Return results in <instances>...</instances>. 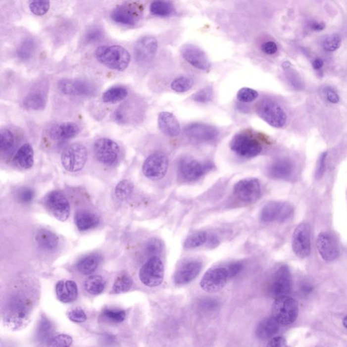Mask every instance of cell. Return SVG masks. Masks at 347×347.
<instances>
[{
	"mask_svg": "<svg viewBox=\"0 0 347 347\" xmlns=\"http://www.w3.org/2000/svg\"><path fill=\"white\" fill-rule=\"evenodd\" d=\"M34 298L27 293L14 294L5 301L3 319L10 329L21 330L26 326L34 305Z\"/></svg>",
	"mask_w": 347,
	"mask_h": 347,
	"instance_id": "cell-1",
	"label": "cell"
},
{
	"mask_svg": "<svg viewBox=\"0 0 347 347\" xmlns=\"http://www.w3.org/2000/svg\"><path fill=\"white\" fill-rule=\"evenodd\" d=\"M95 56L102 65L117 71L126 70L131 60L127 50L118 45L99 47L95 51Z\"/></svg>",
	"mask_w": 347,
	"mask_h": 347,
	"instance_id": "cell-2",
	"label": "cell"
},
{
	"mask_svg": "<svg viewBox=\"0 0 347 347\" xmlns=\"http://www.w3.org/2000/svg\"><path fill=\"white\" fill-rule=\"evenodd\" d=\"M214 168L210 161H200L190 157H182L178 163V176L182 181L192 183L199 181Z\"/></svg>",
	"mask_w": 347,
	"mask_h": 347,
	"instance_id": "cell-3",
	"label": "cell"
},
{
	"mask_svg": "<svg viewBox=\"0 0 347 347\" xmlns=\"http://www.w3.org/2000/svg\"><path fill=\"white\" fill-rule=\"evenodd\" d=\"M299 313L298 302L288 296L275 299L272 306L273 318L282 326L293 324Z\"/></svg>",
	"mask_w": 347,
	"mask_h": 347,
	"instance_id": "cell-4",
	"label": "cell"
},
{
	"mask_svg": "<svg viewBox=\"0 0 347 347\" xmlns=\"http://www.w3.org/2000/svg\"><path fill=\"white\" fill-rule=\"evenodd\" d=\"M230 148L236 155L248 159L256 157L262 150L260 141L246 132L234 136L230 143Z\"/></svg>",
	"mask_w": 347,
	"mask_h": 347,
	"instance_id": "cell-5",
	"label": "cell"
},
{
	"mask_svg": "<svg viewBox=\"0 0 347 347\" xmlns=\"http://www.w3.org/2000/svg\"><path fill=\"white\" fill-rule=\"evenodd\" d=\"M88 159V150L82 143H73L62 151L61 162L66 170L70 172L80 171L85 166Z\"/></svg>",
	"mask_w": 347,
	"mask_h": 347,
	"instance_id": "cell-6",
	"label": "cell"
},
{
	"mask_svg": "<svg viewBox=\"0 0 347 347\" xmlns=\"http://www.w3.org/2000/svg\"><path fill=\"white\" fill-rule=\"evenodd\" d=\"M94 153L99 162L104 166H114L120 157V148L118 144L111 139L102 138L94 144Z\"/></svg>",
	"mask_w": 347,
	"mask_h": 347,
	"instance_id": "cell-7",
	"label": "cell"
},
{
	"mask_svg": "<svg viewBox=\"0 0 347 347\" xmlns=\"http://www.w3.org/2000/svg\"><path fill=\"white\" fill-rule=\"evenodd\" d=\"M164 277V266L159 256L150 257L141 268L139 278L145 286L149 288L161 285Z\"/></svg>",
	"mask_w": 347,
	"mask_h": 347,
	"instance_id": "cell-8",
	"label": "cell"
},
{
	"mask_svg": "<svg viewBox=\"0 0 347 347\" xmlns=\"http://www.w3.org/2000/svg\"><path fill=\"white\" fill-rule=\"evenodd\" d=\"M293 213V207L290 203L272 201L262 207L260 218L264 223H284L292 217Z\"/></svg>",
	"mask_w": 347,
	"mask_h": 347,
	"instance_id": "cell-9",
	"label": "cell"
},
{
	"mask_svg": "<svg viewBox=\"0 0 347 347\" xmlns=\"http://www.w3.org/2000/svg\"><path fill=\"white\" fill-rule=\"evenodd\" d=\"M258 115L273 127L280 128L287 121V115L278 104L271 100H264L256 107Z\"/></svg>",
	"mask_w": 347,
	"mask_h": 347,
	"instance_id": "cell-10",
	"label": "cell"
},
{
	"mask_svg": "<svg viewBox=\"0 0 347 347\" xmlns=\"http://www.w3.org/2000/svg\"><path fill=\"white\" fill-rule=\"evenodd\" d=\"M233 194L242 202L254 203L261 197V185L254 178L242 179L233 187Z\"/></svg>",
	"mask_w": 347,
	"mask_h": 347,
	"instance_id": "cell-11",
	"label": "cell"
},
{
	"mask_svg": "<svg viewBox=\"0 0 347 347\" xmlns=\"http://www.w3.org/2000/svg\"><path fill=\"white\" fill-rule=\"evenodd\" d=\"M230 279L227 268L214 267L207 270L200 282V286L203 291L216 293L223 289Z\"/></svg>",
	"mask_w": 347,
	"mask_h": 347,
	"instance_id": "cell-12",
	"label": "cell"
},
{
	"mask_svg": "<svg viewBox=\"0 0 347 347\" xmlns=\"http://www.w3.org/2000/svg\"><path fill=\"white\" fill-rule=\"evenodd\" d=\"M291 273L289 267L283 264L276 270L271 277L269 285V293L275 299L288 296L292 289Z\"/></svg>",
	"mask_w": 347,
	"mask_h": 347,
	"instance_id": "cell-13",
	"label": "cell"
},
{
	"mask_svg": "<svg viewBox=\"0 0 347 347\" xmlns=\"http://www.w3.org/2000/svg\"><path fill=\"white\" fill-rule=\"evenodd\" d=\"M294 253L299 258H307L311 252V232L306 223L299 224L295 229L292 239Z\"/></svg>",
	"mask_w": 347,
	"mask_h": 347,
	"instance_id": "cell-14",
	"label": "cell"
},
{
	"mask_svg": "<svg viewBox=\"0 0 347 347\" xmlns=\"http://www.w3.org/2000/svg\"><path fill=\"white\" fill-rule=\"evenodd\" d=\"M48 210L60 221H66L70 215L71 207L65 195L58 191L49 193L45 198Z\"/></svg>",
	"mask_w": 347,
	"mask_h": 347,
	"instance_id": "cell-15",
	"label": "cell"
},
{
	"mask_svg": "<svg viewBox=\"0 0 347 347\" xmlns=\"http://www.w3.org/2000/svg\"><path fill=\"white\" fill-rule=\"evenodd\" d=\"M169 161L164 154L155 153L149 156L143 166V172L147 178L153 181L163 179L168 171Z\"/></svg>",
	"mask_w": 347,
	"mask_h": 347,
	"instance_id": "cell-16",
	"label": "cell"
},
{
	"mask_svg": "<svg viewBox=\"0 0 347 347\" xmlns=\"http://www.w3.org/2000/svg\"><path fill=\"white\" fill-rule=\"evenodd\" d=\"M58 88L62 94L69 96L91 97L97 92L96 86L84 80L62 79L58 82Z\"/></svg>",
	"mask_w": 347,
	"mask_h": 347,
	"instance_id": "cell-17",
	"label": "cell"
},
{
	"mask_svg": "<svg viewBox=\"0 0 347 347\" xmlns=\"http://www.w3.org/2000/svg\"><path fill=\"white\" fill-rule=\"evenodd\" d=\"M184 132L189 139L199 143L210 142L219 135V132L214 126L199 123L188 125L185 128Z\"/></svg>",
	"mask_w": 347,
	"mask_h": 347,
	"instance_id": "cell-18",
	"label": "cell"
},
{
	"mask_svg": "<svg viewBox=\"0 0 347 347\" xmlns=\"http://www.w3.org/2000/svg\"><path fill=\"white\" fill-rule=\"evenodd\" d=\"M183 58L193 67L201 71L210 70L211 64L203 50L194 44H185L181 48Z\"/></svg>",
	"mask_w": 347,
	"mask_h": 347,
	"instance_id": "cell-19",
	"label": "cell"
},
{
	"mask_svg": "<svg viewBox=\"0 0 347 347\" xmlns=\"http://www.w3.org/2000/svg\"><path fill=\"white\" fill-rule=\"evenodd\" d=\"M158 43L154 37L145 36L138 40L134 48L136 60L139 63H148L155 57Z\"/></svg>",
	"mask_w": 347,
	"mask_h": 347,
	"instance_id": "cell-20",
	"label": "cell"
},
{
	"mask_svg": "<svg viewBox=\"0 0 347 347\" xmlns=\"http://www.w3.org/2000/svg\"><path fill=\"white\" fill-rule=\"evenodd\" d=\"M202 268V262L198 260H188L184 262L177 269L174 275V282L176 285H186L199 275Z\"/></svg>",
	"mask_w": 347,
	"mask_h": 347,
	"instance_id": "cell-21",
	"label": "cell"
},
{
	"mask_svg": "<svg viewBox=\"0 0 347 347\" xmlns=\"http://www.w3.org/2000/svg\"><path fill=\"white\" fill-rule=\"evenodd\" d=\"M316 245L321 258L326 261H334L339 257V246L335 239L329 233H319L317 236Z\"/></svg>",
	"mask_w": 347,
	"mask_h": 347,
	"instance_id": "cell-22",
	"label": "cell"
},
{
	"mask_svg": "<svg viewBox=\"0 0 347 347\" xmlns=\"http://www.w3.org/2000/svg\"><path fill=\"white\" fill-rule=\"evenodd\" d=\"M111 18L121 25L135 26L140 20V11L130 5H119L112 11Z\"/></svg>",
	"mask_w": 347,
	"mask_h": 347,
	"instance_id": "cell-23",
	"label": "cell"
},
{
	"mask_svg": "<svg viewBox=\"0 0 347 347\" xmlns=\"http://www.w3.org/2000/svg\"><path fill=\"white\" fill-rule=\"evenodd\" d=\"M295 171V165L290 159H277L268 166V176L276 180H289L293 177Z\"/></svg>",
	"mask_w": 347,
	"mask_h": 347,
	"instance_id": "cell-24",
	"label": "cell"
},
{
	"mask_svg": "<svg viewBox=\"0 0 347 347\" xmlns=\"http://www.w3.org/2000/svg\"><path fill=\"white\" fill-rule=\"evenodd\" d=\"M80 128L76 123L63 122L54 125L49 131V136L53 141H65L76 137Z\"/></svg>",
	"mask_w": 347,
	"mask_h": 347,
	"instance_id": "cell-25",
	"label": "cell"
},
{
	"mask_svg": "<svg viewBox=\"0 0 347 347\" xmlns=\"http://www.w3.org/2000/svg\"><path fill=\"white\" fill-rule=\"evenodd\" d=\"M48 100L47 92L42 88H36L30 92L22 101L25 109L33 111H41L45 109Z\"/></svg>",
	"mask_w": 347,
	"mask_h": 347,
	"instance_id": "cell-26",
	"label": "cell"
},
{
	"mask_svg": "<svg viewBox=\"0 0 347 347\" xmlns=\"http://www.w3.org/2000/svg\"><path fill=\"white\" fill-rule=\"evenodd\" d=\"M56 294L60 302L70 303L78 298V286L73 281H59L56 285Z\"/></svg>",
	"mask_w": 347,
	"mask_h": 347,
	"instance_id": "cell-27",
	"label": "cell"
},
{
	"mask_svg": "<svg viewBox=\"0 0 347 347\" xmlns=\"http://www.w3.org/2000/svg\"><path fill=\"white\" fill-rule=\"evenodd\" d=\"M158 126L161 132L168 137H177L181 133V126L179 121L172 113L169 112H161L159 113Z\"/></svg>",
	"mask_w": 347,
	"mask_h": 347,
	"instance_id": "cell-28",
	"label": "cell"
},
{
	"mask_svg": "<svg viewBox=\"0 0 347 347\" xmlns=\"http://www.w3.org/2000/svg\"><path fill=\"white\" fill-rule=\"evenodd\" d=\"M14 166L23 170L32 168L34 164V150L29 143H25L18 149L13 158Z\"/></svg>",
	"mask_w": 347,
	"mask_h": 347,
	"instance_id": "cell-29",
	"label": "cell"
},
{
	"mask_svg": "<svg viewBox=\"0 0 347 347\" xmlns=\"http://www.w3.org/2000/svg\"><path fill=\"white\" fill-rule=\"evenodd\" d=\"M100 223L98 216L89 211L81 210L75 216V223L79 230L86 231L97 227Z\"/></svg>",
	"mask_w": 347,
	"mask_h": 347,
	"instance_id": "cell-30",
	"label": "cell"
},
{
	"mask_svg": "<svg viewBox=\"0 0 347 347\" xmlns=\"http://www.w3.org/2000/svg\"><path fill=\"white\" fill-rule=\"evenodd\" d=\"M279 325L273 317L263 319L256 327L257 337L261 340L271 339L278 332Z\"/></svg>",
	"mask_w": 347,
	"mask_h": 347,
	"instance_id": "cell-31",
	"label": "cell"
},
{
	"mask_svg": "<svg viewBox=\"0 0 347 347\" xmlns=\"http://www.w3.org/2000/svg\"><path fill=\"white\" fill-rule=\"evenodd\" d=\"M102 256L99 254H91L81 258L77 269L79 272L84 275H91L96 271L99 264L101 262Z\"/></svg>",
	"mask_w": 347,
	"mask_h": 347,
	"instance_id": "cell-32",
	"label": "cell"
},
{
	"mask_svg": "<svg viewBox=\"0 0 347 347\" xmlns=\"http://www.w3.org/2000/svg\"><path fill=\"white\" fill-rule=\"evenodd\" d=\"M53 325L47 317H43L40 319L37 326L36 337L37 341L40 344L49 343L52 339Z\"/></svg>",
	"mask_w": 347,
	"mask_h": 347,
	"instance_id": "cell-33",
	"label": "cell"
},
{
	"mask_svg": "<svg viewBox=\"0 0 347 347\" xmlns=\"http://www.w3.org/2000/svg\"><path fill=\"white\" fill-rule=\"evenodd\" d=\"M36 242L38 246L42 249L50 250L58 245V239L57 236L52 231L42 229L37 233Z\"/></svg>",
	"mask_w": 347,
	"mask_h": 347,
	"instance_id": "cell-34",
	"label": "cell"
},
{
	"mask_svg": "<svg viewBox=\"0 0 347 347\" xmlns=\"http://www.w3.org/2000/svg\"><path fill=\"white\" fill-rule=\"evenodd\" d=\"M128 95V90L124 86H113L104 92L102 100L105 103H116L124 100Z\"/></svg>",
	"mask_w": 347,
	"mask_h": 347,
	"instance_id": "cell-35",
	"label": "cell"
},
{
	"mask_svg": "<svg viewBox=\"0 0 347 347\" xmlns=\"http://www.w3.org/2000/svg\"><path fill=\"white\" fill-rule=\"evenodd\" d=\"M84 289L92 295H99L104 291L106 283L100 275H92L88 277L84 284Z\"/></svg>",
	"mask_w": 347,
	"mask_h": 347,
	"instance_id": "cell-36",
	"label": "cell"
},
{
	"mask_svg": "<svg viewBox=\"0 0 347 347\" xmlns=\"http://www.w3.org/2000/svg\"><path fill=\"white\" fill-rule=\"evenodd\" d=\"M36 42L34 39L27 38L20 44L16 50V55L20 60H29L36 52Z\"/></svg>",
	"mask_w": 347,
	"mask_h": 347,
	"instance_id": "cell-37",
	"label": "cell"
},
{
	"mask_svg": "<svg viewBox=\"0 0 347 347\" xmlns=\"http://www.w3.org/2000/svg\"><path fill=\"white\" fill-rule=\"evenodd\" d=\"M209 234L205 231H197L187 237L184 246L187 249H195L207 244Z\"/></svg>",
	"mask_w": 347,
	"mask_h": 347,
	"instance_id": "cell-38",
	"label": "cell"
},
{
	"mask_svg": "<svg viewBox=\"0 0 347 347\" xmlns=\"http://www.w3.org/2000/svg\"><path fill=\"white\" fill-rule=\"evenodd\" d=\"M126 313L119 308H106L102 310L100 317L102 320L110 324H119L124 321Z\"/></svg>",
	"mask_w": 347,
	"mask_h": 347,
	"instance_id": "cell-39",
	"label": "cell"
},
{
	"mask_svg": "<svg viewBox=\"0 0 347 347\" xmlns=\"http://www.w3.org/2000/svg\"><path fill=\"white\" fill-rule=\"evenodd\" d=\"M174 7L168 1H155L150 5V12L153 15L165 17L173 12Z\"/></svg>",
	"mask_w": 347,
	"mask_h": 347,
	"instance_id": "cell-40",
	"label": "cell"
},
{
	"mask_svg": "<svg viewBox=\"0 0 347 347\" xmlns=\"http://www.w3.org/2000/svg\"><path fill=\"white\" fill-rule=\"evenodd\" d=\"M133 281L131 277L127 274H122L115 280L112 291L115 294L125 293L131 289Z\"/></svg>",
	"mask_w": 347,
	"mask_h": 347,
	"instance_id": "cell-41",
	"label": "cell"
},
{
	"mask_svg": "<svg viewBox=\"0 0 347 347\" xmlns=\"http://www.w3.org/2000/svg\"><path fill=\"white\" fill-rule=\"evenodd\" d=\"M133 189V185L128 180L119 182L115 189V197L120 201H125L129 198Z\"/></svg>",
	"mask_w": 347,
	"mask_h": 347,
	"instance_id": "cell-42",
	"label": "cell"
},
{
	"mask_svg": "<svg viewBox=\"0 0 347 347\" xmlns=\"http://www.w3.org/2000/svg\"><path fill=\"white\" fill-rule=\"evenodd\" d=\"M15 139L10 130H2L0 133V149L3 153L10 151L14 148Z\"/></svg>",
	"mask_w": 347,
	"mask_h": 347,
	"instance_id": "cell-43",
	"label": "cell"
},
{
	"mask_svg": "<svg viewBox=\"0 0 347 347\" xmlns=\"http://www.w3.org/2000/svg\"><path fill=\"white\" fill-rule=\"evenodd\" d=\"M194 85L192 78L186 76H181L176 78L170 84V87L176 93H183L189 91Z\"/></svg>",
	"mask_w": 347,
	"mask_h": 347,
	"instance_id": "cell-44",
	"label": "cell"
},
{
	"mask_svg": "<svg viewBox=\"0 0 347 347\" xmlns=\"http://www.w3.org/2000/svg\"><path fill=\"white\" fill-rule=\"evenodd\" d=\"M341 38L339 35L332 34L327 36L324 42H323L322 47L324 49L328 52H334L337 50L341 47Z\"/></svg>",
	"mask_w": 347,
	"mask_h": 347,
	"instance_id": "cell-45",
	"label": "cell"
},
{
	"mask_svg": "<svg viewBox=\"0 0 347 347\" xmlns=\"http://www.w3.org/2000/svg\"><path fill=\"white\" fill-rule=\"evenodd\" d=\"M104 38V31L100 27H94L88 29L84 36L86 44H95L100 41Z\"/></svg>",
	"mask_w": 347,
	"mask_h": 347,
	"instance_id": "cell-46",
	"label": "cell"
},
{
	"mask_svg": "<svg viewBox=\"0 0 347 347\" xmlns=\"http://www.w3.org/2000/svg\"><path fill=\"white\" fill-rule=\"evenodd\" d=\"M73 343V339L67 334H60L52 337L48 343L47 347H70Z\"/></svg>",
	"mask_w": 347,
	"mask_h": 347,
	"instance_id": "cell-47",
	"label": "cell"
},
{
	"mask_svg": "<svg viewBox=\"0 0 347 347\" xmlns=\"http://www.w3.org/2000/svg\"><path fill=\"white\" fill-rule=\"evenodd\" d=\"M214 92L212 87H205L198 91L192 96L193 100L200 103H206L212 100Z\"/></svg>",
	"mask_w": 347,
	"mask_h": 347,
	"instance_id": "cell-48",
	"label": "cell"
},
{
	"mask_svg": "<svg viewBox=\"0 0 347 347\" xmlns=\"http://www.w3.org/2000/svg\"><path fill=\"white\" fill-rule=\"evenodd\" d=\"M50 3L49 1H32L29 2V9L35 15L43 16L49 10Z\"/></svg>",
	"mask_w": 347,
	"mask_h": 347,
	"instance_id": "cell-49",
	"label": "cell"
},
{
	"mask_svg": "<svg viewBox=\"0 0 347 347\" xmlns=\"http://www.w3.org/2000/svg\"><path fill=\"white\" fill-rule=\"evenodd\" d=\"M258 97V92L249 88H243L238 92L237 98L240 102H250L256 100Z\"/></svg>",
	"mask_w": 347,
	"mask_h": 347,
	"instance_id": "cell-50",
	"label": "cell"
},
{
	"mask_svg": "<svg viewBox=\"0 0 347 347\" xmlns=\"http://www.w3.org/2000/svg\"><path fill=\"white\" fill-rule=\"evenodd\" d=\"M67 317L69 320L75 323L85 322L87 319L85 312L80 307L72 308L68 311Z\"/></svg>",
	"mask_w": 347,
	"mask_h": 347,
	"instance_id": "cell-51",
	"label": "cell"
},
{
	"mask_svg": "<svg viewBox=\"0 0 347 347\" xmlns=\"http://www.w3.org/2000/svg\"><path fill=\"white\" fill-rule=\"evenodd\" d=\"M161 248H162V246L158 240L155 238L150 239L147 244V254L151 257L157 256V254L161 252Z\"/></svg>",
	"mask_w": 347,
	"mask_h": 347,
	"instance_id": "cell-52",
	"label": "cell"
},
{
	"mask_svg": "<svg viewBox=\"0 0 347 347\" xmlns=\"http://www.w3.org/2000/svg\"><path fill=\"white\" fill-rule=\"evenodd\" d=\"M34 197V191L29 188H22L17 193V199L21 203H28L32 201Z\"/></svg>",
	"mask_w": 347,
	"mask_h": 347,
	"instance_id": "cell-53",
	"label": "cell"
},
{
	"mask_svg": "<svg viewBox=\"0 0 347 347\" xmlns=\"http://www.w3.org/2000/svg\"><path fill=\"white\" fill-rule=\"evenodd\" d=\"M327 154H328L327 152L321 154L317 161L316 170H315V178L317 179H320L324 174L325 170H326Z\"/></svg>",
	"mask_w": 347,
	"mask_h": 347,
	"instance_id": "cell-54",
	"label": "cell"
},
{
	"mask_svg": "<svg viewBox=\"0 0 347 347\" xmlns=\"http://www.w3.org/2000/svg\"><path fill=\"white\" fill-rule=\"evenodd\" d=\"M200 305H201V308L206 310V311H214L218 307V302L214 299L207 298L201 300V302H200Z\"/></svg>",
	"mask_w": 347,
	"mask_h": 347,
	"instance_id": "cell-55",
	"label": "cell"
},
{
	"mask_svg": "<svg viewBox=\"0 0 347 347\" xmlns=\"http://www.w3.org/2000/svg\"><path fill=\"white\" fill-rule=\"evenodd\" d=\"M267 347H290L285 338L277 337L270 340Z\"/></svg>",
	"mask_w": 347,
	"mask_h": 347,
	"instance_id": "cell-56",
	"label": "cell"
},
{
	"mask_svg": "<svg viewBox=\"0 0 347 347\" xmlns=\"http://www.w3.org/2000/svg\"><path fill=\"white\" fill-rule=\"evenodd\" d=\"M242 268H243V264L241 262H233L231 264H229L228 268L229 277L230 279L233 278V277H236L238 273H240L242 271Z\"/></svg>",
	"mask_w": 347,
	"mask_h": 347,
	"instance_id": "cell-57",
	"label": "cell"
},
{
	"mask_svg": "<svg viewBox=\"0 0 347 347\" xmlns=\"http://www.w3.org/2000/svg\"><path fill=\"white\" fill-rule=\"evenodd\" d=\"M277 49H277L276 43L272 41L265 42V43L262 46V51H263L265 54L269 55L275 54V53L277 52Z\"/></svg>",
	"mask_w": 347,
	"mask_h": 347,
	"instance_id": "cell-58",
	"label": "cell"
},
{
	"mask_svg": "<svg viewBox=\"0 0 347 347\" xmlns=\"http://www.w3.org/2000/svg\"><path fill=\"white\" fill-rule=\"evenodd\" d=\"M326 97L328 100L333 104H337L339 102V97L332 88H328L326 91Z\"/></svg>",
	"mask_w": 347,
	"mask_h": 347,
	"instance_id": "cell-59",
	"label": "cell"
},
{
	"mask_svg": "<svg viewBox=\"0 0 347 347\" xmlns=\"http://www.w3.org/2000/svg\"><path fill=\"white\" fill-rule=\"evenodd\" d=\"M325 27H326V25L324 22L313 21L311 24V28L313 31H322L323 29H325Z\"/></svg>",
	"mask_w": 347,
	"mask_h": 347,
	"instance_id": "cell-60",
	"label": "cell"
},
{
	"mask_svg": "<svg viewBox=\"0 0 347 347\" xmlns=\"http://www.w3.org/2000/svg\"><path fill=\"white\" fill-rule=\"evenodd\" d=\"M219 241H218V238H216L214 235L209 234L208 240L207 242V246L209 247H216L218 246Z\"/></svg>",
	"mask_w": 347,
	"mask_h": 347,
	"instance_id": "cell-61",
	"label": "cell"
},
{
	"mask_svg": "<svg viewBox=\"0 0 347 347\" xmlns=\"http://www.w3.org/2000/svg\"><path fill=\"white\" fill-rule=\"evenodd\" d=\"M313 286L308 284H304L301 286V292L304 295H309L313 291Z\"/></svg>",
	"mask_w": 347,
	"mask_h": 347,
	"instance_id": "cell-62",
	"label": "cell"
},
{
	"mask_svg": "<svg viewBox=\"0 0 347 347\" xmlns=\"http://www.w3.org/2000/svg\"><path fill=\"white\" fill-rule=\"evenodd\" d=\"M312 66H313V69H315V70H319L324 66V60L321 59V58H317L313 60Z\"/></svg>",
	"mask_w": 347,
	"mask_h": 347,
	"instance_id": "cell-63",
	"label": "cell"
},
{
	"mask_svg": "<svg viewBox=\"0 0 347 347\" xmlns=\"http://www.w3.org/2000/svg\"><path fill=\"white\" fill-rule=\"evenodd\" d=\"M343 326L347 329V315L344 317L343 321Z\"/></svg>",
	"mask_w": 347,
	"mask_h": 347,
	"instance_id": "cell-64",
	"label": "cell"
}]
</instances>
